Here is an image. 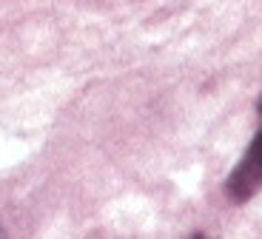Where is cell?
<instances>
[{
	"mask_svg": "<svg viewBox=\"0 0 262 239\" xmlns=\"http://www.w3.org/2000/svg\"><path fill=\"white\" fill-rule=\"evenodd\" d=\"M259 120H262V100H259ZM259 191H262V125L256 131V137L251 140L248 151L243 154V160L236 162V168L225 180V194L234 202H248Z\"/></svg>",
	"mask_w": 262,
	"mask_h": 239,
	"instance_id": "cell-1",
	"label": "cell"
},
{
	"mask_svg": "<svg viewBox=\"0 0 262 239\" xmlns=\"http://www.w3.org/2000/svg\"><path fill=\"white\" fill-rule=\"evenodd\" d=\"M185 239H214V236H208L205 231H194V233H188Z\"/></svg>",
	"mask_w": 262,
	"mask_h": 239,
	"instance_id": "cell-2",
	"label": "cell"
},
{
	"mask_svg": "<svg viewBox=\"0 0 262 239\" xmlns=\"http://www.w3.org/2000/svg\"><path fill=\"white\" fill-rule=\"evenodd\" d=\"M0 239H6V228H3V222H0Z\"/></svg>",
	"mask_w": 262,
	"mask_h": 239,
	"instance_id": "cell-3",
	"label": "cell"
}]
</instances>
